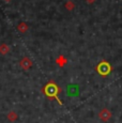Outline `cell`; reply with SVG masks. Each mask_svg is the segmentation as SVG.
Wrapping results in <instances>:
<instances>
[{
  "instance_id": "6da1fadb",
  "label": "cell",
  "mask_w": 122,
  "mask_h": 123,
  "mask_svg": "<svg viewBox=\"0 0 122 123\" xmlns=\"http://www.w3.org/2000/svg\"><path fill=\"white\" fill-rule=\"evenodd\" d=\"M60 91H61L60 88L58 87V85L56 84L54 80H49L47 84L43 87V89H42V92L47 96L48 100H56L60 105H63L62 101H61L59 98V96H58Z\"/></svg>"
},
{
  "instance_id": "7a4b0ae2",
  "label": "cell",
  "mask_w": 122,
  "mask_h": 123,
  "mask_svg": "<svg viewBox=\"0 0 122 123\" xmlns=\"http://www.w3.org/2000/svg\"><path fill=\"white\" fill-rule=\"evenodd\" d=\"M95 70H97L98 75H101L102 77H106V76H108V75L110 74L112 68H111V65L109 64V62H107L106 60H103L97 65Z\"/></svg>"
},
{
  "instance_id": "3957f363",
  "label": "cell",
  "mask_w": 122,
  "mask_h": 123,
  "mask_svg": "<svg viewBox=\"0 0 122 123\" xmlns=\"http://www.w3.org/2000/svg\"><path fill=\"white\" fill-rule=\"evenodd\" d=\"M67 94L72 98H76L79 95V86L75 84H71L67 87Z\"/></svg>"
},
{
  "instance_id": "277c9868",
  "label": "cell",
  "mask_w": 122,
  "mask_h": 123,
  "mask_svg": "<svg viewBox=\"0 0 122 123\" xmlns=\"http://www.w3.org/2000/svg\"><path fill=\"white\" fill-rule=\"evenodd\" d=\"M32 64H33L32 60H31V59H29L28 57H24V58H23L22 60L19 61V65H20V68H22L23 70H25V71L29 70V68L32 67Z\"/></svg>"
},
{
  "instance_id": "5b68a950",
  "label": "cell",
  "mask_w": 122,
  "mask_h": 123,
  "mask_svg": "<svg viewBox=\"0 0 122 123\" xmlns=\"http://www.w3.org/2000/svg\"><path fill=\"white\" fill-rule=\"evenodd\" d=\"M98 117H100V119L102 121H108L110 119V117H111V112L107 108H103L100 111V113H98Z\"/></svg>"
},
{
  "instance_id": "8992f818",
  "label": "cell",
  "mask_w": 122,
  "mask_h": 123,
  "mask_svg": "<svg viewBox=\"0 0 122 123\" xmlns=\"http://www.w3.org/2000/svg\"><path fill=\"white\" fill-rule=\"evenodd\" d=\"M56 63H57L59 67H61V68H63L65 64L67 63V58H65L64 56H59L57 59H56Z\"/></svg>"
},
{
  "instance_id": "52a82bcc",
  "label": "cell",
  "mask_w": 122,
  "mask_h": 123,
  "mask_svg": "<svg viewBox=\"0 0 122 123\" xmlns=\"http://www.w3.org/2000/svg\"><path fill=\"white\" fill-rule=\"evenodd\" d=\"M17 30L19 32H22V33H25L26 31L28 30V25L26 23H24V22H22V23H19L17 25Z\"/></svg>"
},
{
  "instance_id": "ba28073f",
  "label": "cell",
  "mask_w": 122,
  "mask_h": 123,
  "mask_svg": "<svg viewBox=\"0 0 122 123\" xmlns=\"http://www.w3.org/2000/svg\"><path fill=\"white\" fill-rule=\"evenodd\" d=\"M9 51H10L9 45H6V43H2L0 45V54H1V55H6Z\"/></svg>"
},
{
  "instance_id": "9c48e42d",
  "label": "cell",
  "mask_w": 122,
  "mask_h": 123,
  "mask_svg": "<svg viewBox=\"0 0 122 123\" xmlns=\"http://www.w3.org/2000/svg\"><path fill=\"white\" fill-rule=\"evenodd\" d=\"M74 8H75V4H74V2L72 1V0L67 1V3H65V9H67V11H73Z\"/></svg>"
},
{
  "instance_id": "30bf717a",
  "label": "cell",
  "mask_w": 122,
  "mask_h": 123,
  "mask_svg": "<svg viewBox=\"0 0 122 123\" xmlns=\"http://www.w3.org/2000/svg\"><path fill=\"white\" fill-rule=\"evenodd\" d=\"M8 118L10 120H12V121H14V120L17 118V116H16V113L14 112V111H11V112H9V115H8Z\"/></svg>"
},
{
  "instance_id": "8fae6325",
  "label": "cell",
  "mask_w": 122,
  "mask_h": 123,
  "mask_svg": "<svg viewBox=\"0 0 122 123\" xmlns=\"http://www.w3.org/2000/svg\"><path fill=\"white\" fill-rule=\"evenodd\" d=\"M86 2L87 3H89V4H92L93 2H95V0H86Z\"/></svg>"
},
{
  "instance_id": "7c38bea8",
  "label": "cell",
  "mask_w": 122,
  "mask_h": 123,
  "mask_svg": "<svg viewBox=\"0 0 122 123\" xmlns=\"http://www.w3.org/2000/svg\"><path fill=\"white\" fill-rule=\"evenodd\" d=\"M4 1H6V3H9V2H11V1H12V0H4Z\"/></svg>"
}]
</instances>
